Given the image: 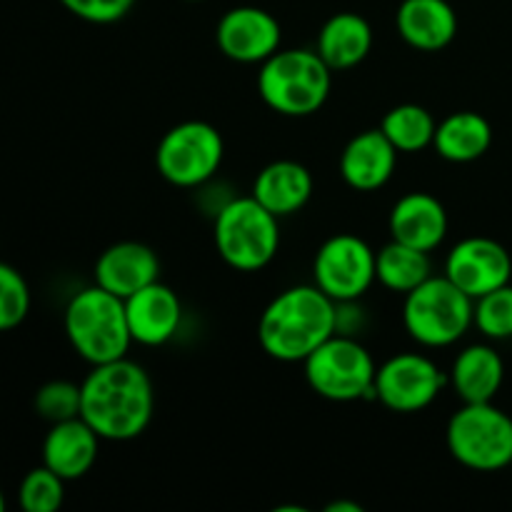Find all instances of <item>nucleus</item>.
<instances>
[{
  "label": "nucleus",
  "mask_w": 512,
  "mask_h": 512,
  "mask_svg": "<svg viewBox=\"0 0 512 512\" xmlns=\"http://www.w3.org/2000/svg\"><path fill=\"white\" fill-rule=\"evenodd\" d=\"M80 395V418L100 440H135L153 420L155 393L150 375L128 358L93 365L80 383Z\"/></svg>",
  "instance_id": "nucleus-1"
},
{
  "label": "nucleus",
  "mask_w": 512,
  "mask_h": 512,
  "mask_svg": "<svg viewBox=\"0 0 512 512\" xmlns=\"http://www.w3.org/2000/svg\"><path fill=\"white\" fill-rule=\"evenodd\" d=\"M318 285L283 290L258 323L260 348L280 363H305L338 330V308Z\"/></svg>",
  "instance_id": "nucleus-2"
},
{
  "label": "nucleus",
  "mask_w": 512,
  "mask_h": 512,
  "mask_svg": "<svg viewBox=\"0 0 512 512\" xmlns=\"http://www.w3.org/2000/svg\"><path fill=\"white\" fill-rule=\"evenodd\" d=\"M330 73L318 50H278L260 63L258 93L270 110L288 118L318 113L330 95Z\"/></svg>",
  "instance_id": "nucleus-3"
},
{
  "label": "nucleus",
  "mask_w": 512,
  "mask_h": 512,
  "mask_svg": "<svg viewBox=\"0 0 512 512\" xmlns=\"http://www.w3.org/2000/svg\"><path fill=\"white\" fill-rule=\"evenodd\" d=\"M65 335L75 353L90 365L125 358L133 343L125 300L100 285L80 290L65 308Z\"/></svg>",
  "instance_id": "nucleus-4"
},
{
  "label": "nucleus",
  "mask_w": 512,
  "mask_h": 512,
  "mask_svg": "<svg viewBox=\"0 0 512 512\" xmlns=\"http://www.w3.org/2000/svg\"><path fill=\"white\" fill-rule=\"evenodd\" d=\"M475 300L448 275H430L405 295L403 325L415 343L425 348H448L473 325Z\"/></svg>",
  "instance_id": "nucleus-5"
},
{
  "label": "nucleus",
  "mask_w": 512,
  "mask_h": 512,
  "mask_svg": "<svg viewBox=\"0 0 512 512\" xmlns=\"http://www.w3.org/2000/svg\"><path fill=\"white\" fill-rule=\"evenodd\" d=\"M215 245L230 268L255 273L273 263L280 248L278 215L253 195L223 205L215 218Z\"/></svg>",
  "instance_id": "nucleus-6"
},
{
  "label": "nucleus",
  "mask_w": 512,
  "mask_h": 512,
  "mask_svg": "<svg viewBox=\"0 0 512 512\" xmlns=\"http://www.w3.org/2000/svg\"><path fill=\"white\" fill-rule=\"evenodd\" d=\"M445 440L450 455L478 473L512 465V418L493 403H463L450 418Z\"/></svg>",
  "instance_id": "nucleus-7"
},
{
  "label": "nucleus",
  "mask_w": 512,
  "mask_h": 512,
  "mask_svg": "<svg viewBox=\"0 0 512 512\" xmlns=\"http://www.w3.org/2000/svg\"><path fill=\"white\" fill-rule=\"evenodd\" d=\"M375 360L358 340L333 335L305 358V380L320 398L333 403L375 395Z\"/></svg>",
  "instance_id": "nucleus-8"
},
{
  "label": "nucleus",
  "mask_w": 512,
  "mask_h": 512,
  "mask_svg": "<svg viewBox=\"0 0 512 512\" xmlns=\"http://www.w3.org/2000/svg\"><path fill=\"white\" fill-rule=\"evenodd\" d=\"M223 155V135L213 125L203 120H185L163 135L155 153V165L168 183L178 188H195L218 173Z\"/></svg>",
  "instance_id": "nucleus-9"
},
{
  "label": "nucleus",
  "mask_w": 512,
  "mask_h": 512,
  "mask_svg": "<svg viewBox=\"0 0 512 512\" xmlns=\"http://www.w3.org/2000/svg\"><path fill=\"white\" fill-rule=\"evenodd\" d=\"M378 253L358 235L340 233L320 245L313 263L315 285L335 303H353L363 298L378 280Z\"/></svg>",
  "instance_id": "nucleus-10"
},
{
  "label": "nucleus",
  "mask_w": 512,
  "mask_h": 512,
  "mask_svg": "<svg viewBox=\"0 0 512 512\" xmlns=\"http://www.w3.org/2000/svg\"><path fill=\"white\" fill-rule=\"evenodd\" d=\"M448 375L420 353H400L375 373V398L393 413H420L435 403Z\"/></svg>",
  "instance_id": "nucleus-11"
},
{
  "label": "nucleus",
  "mask_w": 512,
  "mask_h": 512,
  "mask_svg": "<svg viewBox=\"0 0 512 512\" xmlns=\"http://www.w3.org/2000/svg\"><path fill=\"white\" fill-rule=\"evenodd\" d=\"M445 275L463 293L478 300L480 295L510 283L512 258L508 248L500 245L498 240L475 235V238L460 240L450 250L448 260H445Z\"/></svg>",
  "instance_id": "nucleus-12"
},
{
  "label": "nucleus",
  "mask_w": 512,
  "mask_h": 512,
  "mask_svg": "<svg viewBox=\"0 0 512 512\" xmlns=\"http://www.w3.org/2000/svg\"><path fill=\"white\" fill-rule=\"evenodd\" d=\"M215 40L225 58L235 63H265L280 50V23L268 10L240 5L220 18Z\"/></svg>",
  "instance_id": "nucleus-13"
},
{
  "label": "nucleus",
  "mask_w": 512,
  "mask_h": 512,
  "mask_svg": "<svg viewBox=\"0 0 512 512\" xmlns=\"http://www.w3.org/2000/svg\"><path fill=\"white\" fill-rule=\"evenodd\" d=\"M125 315H128L133 343L158 348L178 333L180 320H183V305L173 288L155 280L125 298Z\"/></svg>",
  "instance_id": "nucleus-14"
},
{
  "label": "nucleus",
  "mask_w": 512,
  "mask_h": 512,
  "mask_svg": "<svg viewBox=\"0 0 512 512\" xmlns=\"http://www.w3.org/2000/svg\"><path fill=\"white\" fill-rule=\"evenodd\" d=\"M158 275L160 260L155 250L145 243H135V240L110 245L95 263V285L123 300L143 290L145 285L155 283Z\"/></svg>",
  "instance_id": "nucleus-15"
},
{
  "label": "nucleus",
  "mask_w": 512,
  "mask_h": 512,
  "mask_svg": "<svg viewBox=\"0 0 512 512\" xmlns=\"http://www.w3.org/2000/svg\"><path fill=\"white\" fill-rule=\"evenodd\" d=\"M390 235L398 243L433 253L448 235V213L430 193H408L390 210Z\"/></svg>",
  "instance_id": "nucleus-16"
},
{
  "label": "nucleus",
  "mask_w": 512,
  "mask_h": 512,
  "mask_svg": "<svg viewBox=\"0 0 512 512\" xmlns=\"http://www.w3.org/2000/svg\"><path fill=\"white\" fill-rule=\"evenodd\" d=\"M398 150L380 128L358 133L340 155V175L353 190H378L393 178Z\"/></svg>",
  "instance_id": "nucleus-17"
},
{
  "label": "nucleus",
  "mask_w": 512,
  "mask_h": 512,
  "mask_svg": "<svg viewBox=\"0 0 512 512\" xmlns=\"http://www.w3.org/2000/svg\"><path fill=\"white\" fill-rule=\"evenodd\" d=\"M100 435L83 418L53 423L43 440V465L68 480L83 478L98 460Z\"/></svg>",
  "instance_id": "nucleus-18"
},
{
  "label": "nucleus",
  "mask_w": 512,
  "mask_h": 512,
  "mask_svg": "<svg viewBox=\"0 0 512 512\" xmlns=\"http://www.w3.org/2000/svg\"><path fill=\"white\" fill-rule=\"evenodd\" d=\"M395 23L400 38L425 53L448 48L458 35V13L448 0H403Z\"/></svg>",
  "instance_id": "nucleus-19"
},
{
  "label": "nucleus",
  "mask_w": 512,
  "mask_h": 512,
  "mask_svg": "<svg viewBox=\"0 0 512 512\" xmlns=\"http://www.w3.org/2000/svg\"><path fill=\"white\" fill-rule=\"evenodd\" d=\"M313 195V175L295 160H275L265 165L253 183V198L278 218L305 208Z\"/></svg>",
  "instance_id": "nucleus-20"
},
{
  "label": "nucleus",
  "mask_w": 512,
  "mask_h": 512,
  "mask_svg": "<svg viewBox=\"0 0 512 512\" xmlns=\"http://www.w3.org/2000/svg\"><path fill=\"white\" fill-rule=\"evenodd\" d=\"M505 380V363L493 345L475 343L455 358L450 383L463 403H493Z\"/></svg>",
  "instance_id": "nucleus-21"
},
{
  "label": "nucleus",
  "mask_w": 512,
  "mask_h": 512,
  "mask_svg": "<svg viewBox=\"0 0 512 512\" xmlns=\"http://www.w3.org/2000/svg\"><path fill=\"white\" fill-rule=\"evenodd\" d=\"M373 48V28L358 13H338L318 33V55L330 70L355 68Z\"/></svg>",
  "instance_id": "nucleus-22"
},
{
  "label": "nucleus",
  "mask_w": 512,
  "mask_h": 512,
  "mask_svg": "<svg viewBox=\"0 0 512 512\" xmlns=\"http://www.w3.org/2000/svg\"><path fill=\"white\" fill-rule=\"evenodd\" d=\"M493 145V128L488 118L473 110H460L440 120L435 128L433 148L450 163H473Z\"/></svg>",
  "instance_id": "nucleus-23"
},
{
  "label": "nucleus",
  "mask_w": 512,
  "mask_h": 512,
  "mask_svg": "<svg viewBox=\"0 0 512 512\" xmlns=\"http://www.w3.org/2000/svg\"><path fill=\"white\" fill-rule=\"evenodd\" d=\"M375 273H378L380 285H385L393 293L408 295L410 290H415L430 278V255L393 240L378 253Z\"/></svg>",
  "instance_id": "nucleus-24"
},
{
  "label": "nucleus",
  "mask_w": 512,
  "mask_h": 512,
  "mask_svg": "<svg viewBox=\"0 0 512 512\" xmlns=\"http://www.w3.org/2000/svg\"><path fill=\"white\" fill-rule=\"evenodd\" d=\"M435 128H438V123H435L433 115L423 105L415 103L395 105L393 110L385 113L383 123H380V130L395 145L398 153H418V150L433 145Z\"/></svg>",
  "instance_id": "nucleus-25"
},
{
  "label": "nucleus",
  "mask_w": 512,
  "mask_h": 512,
  "mask_svg": "<svg viewBox=\"0 0 512 512\" xmlns=\"http://www.w3.org/2000/svg\"><path fill=\"white\" fill-rule=\"evenodd\" d=\"M65 500V480L40 465L23 478L18 488V503L25 512H55Z\"/></svg>",
  "instance_id": "nucleus-26"
},
{
  "label": "nucleus",
  "mask_w": 512,
  "mask_h": 512,
  "mask_svg": "<svg viewBox=\"0 0 512 512\" xmlns=\"http://www.w3.org/2000/svg\"><path fill=\"white\" fill-rule=\"evenodd\" d=\"M473 325L488 340L512 338V285H503L475 300Z\"/></svg>",
  "instance_id": "nucleus-27"
},
{
  "label": "nucleus",
  "mask_w": 512,
  "mask_h": 512,
  "mask_svg": "<svg viewBox=\"0 0 512 512\" xmlns=\"http://www.w3.org/2000/svg\"><path fill=\"white\" fill-rule=\"evenodd\" d=\"M80 400H83L80 385L70 380H50L35 393V413L50 425L63 423V420L80 418Z\"/></svg>",
  "instance_id": "nucleus-28"
},
{
  "label": "nucleus",
  "mask_w": 512,
  "mask_h": 512,
  "mask_svg": "<svg viewBox=\"0 0 512 512\" xmlns=\"http://www.w3.org/2000/svg\"><path fill=\"white\" fill-rule=\"evenodd\" d=\"M30 288L23 275L8 263H0V333L13 330L28 318Z\"/></svg>",
  "instance_id": "nucleus-29"
},
{
  "label": "nucleus",
  "mask_w": 512,
  "mask_h": 512,
  "mask_svg": "<svg viewBox=\"0 0 512 512\" xmlns=\"http://www.w3.org/2000/svg\"><path fill=\"white\" fill-rule=\"evenodd\" d=\"M60 3L70 13L78 15L80 20H88V23L95 25H108L125 18L135 5V0H60Z\"/></svg>",
  "instance_id": "nucleus-30"
},
{
  "label": "nucleus",
  "mask_w": 512,
  "mask_h": 512,
  "mask_svg": "<svg viewBox=\"0 0 512 512\" xmlns=\"http://www.w3.org/2000/svg\"><path fill=\"white\" fill-rule=\"evenodd\" d=\"M325 512H363V505L358 503H345V500H338V503H330Z\"/></svg>",
  "instance_id": "nucleus-31"
},
{
  "label": "nucleus",
  "mask_w": 512,
  "mask_h": 512,
  "mask_svg": "<svg viewBox=\"0 0 512 512\" xmlns=\"http://www.w3.org/2000/svg\"><path fill=\"white\" fill-rule=\"evenodd\" d=\"M5 510V498H3V490H0V512Z\"/></svg>",
  "instance_id": "nucleus-32"
}]
</instances>
